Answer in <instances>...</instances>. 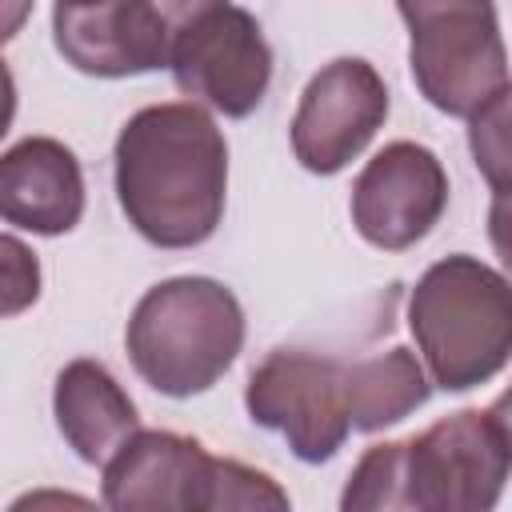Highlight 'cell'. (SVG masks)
Instances as JSON below:
<instances>
[{"instance_id":"6da1fadb","label":"cell","mask_w":512,"mask_h":512,"mask_svg":"<svg viewBox=\"0 0 512 512\" xmlns=\"http://www.w3.org/2000/svg\"><path fill=\"white\" fill-rule=\"evenodd\" d=\"M112 180L120 212L148 244L196 248L224 216V132L196 100L148 104L116 136Z\"/></svg>"},{"instance_id":"7a4b0ae2","label":"cell","mask_w":512,"mask_h":512,"mask_svg":"<svg viewBox=\"0 0 512 512\" xmlns=\"http://www.w3.org/2000/svg\"><path fill=\"white\" fill-rule=\"evenodd\" d=\"M512 476V444L488 408H460L420 436L372 444L340 496L344 512H488Z\"/></svg>"},{"instance_id":"3957f363","label":"cell","mask_w":512,"mask_h":512,"mask_svg":"<svg viewBox=\"0 0 512 512\" xmlns=\"http://www.w3.org/2000/svg\"><path fill=\"white\" fill-rule=\"evenodd\" d=\"M408 328L436 388L488 384L512 360V280L476 256H444L416 280Z\"/></svg>"},{"instance_id":"277c9868","label":"cell","mask_w":512,"mask_h":512,"mask_svg":"<svg viewBox=\"0 0 512 512\" xmlns=\"http://www.w3.org/2000/svg\"><path fill=\"white\" fill-rule=\"evenodd\" d=\"M136 376L160 396L208 392L244 348V308L212 276H172L152 284L124 328Z\"/></svg>"},{"instance_id":"5b68a950","label":"cell","mask_w":512,"mask_h":512,"mask_svg":"<svg viewBox=\"0 0 512 512\" xmlns=\"http://www.w3.org/2000/svg\"><path fill=\"white\" fill-rule=\"evenodd\" d=\"M104 504L116 512H284L288 492L268 472L212 456L192 436L140 428L104 464Z\"/></svg>"},{"instance_id":"8992f818","label":"cell","mask_w":512,"mask_h":512,"mask_svg":"<svg viewBox=\"0 0 512 512\" xmlns=\"http://www.w3.org/2000/svg\"><path fill=\"white\" fill-rule=\"evenodd\" d=\"M408 24V68L420 96L448 112L472 116L508 84V48L492 0H396Z\"/></svg>"},{"instance_id":"52a82bcc","label":"cell","mask_w":512,"mask_h":512,"mask_svg":"<svg viewBox=\"0 0 512 512\" xmlns=\"http://www.w3.org/2000/svg\"><path fill=\"white\" fill-rule=\"evenodd\" d=\"M244 408L252 424L280 432L296 460H332L348 432V360L312 348H272L248 376Z\"/></svg>"},{"instance_id":"ba28073f","label":"cell","mask_w":512,"mask_h":512,"mask_svg":"<svg viewBox=\"0 0 512 512\" xmlns=\"http://www.w3.org/2000/svg\"><path fill=\"white\" fill-rule=\"evenodd\" d=\"M224 0H100L84 8L56 4V52L88 76H140L168 68L172 44L188 20Z\"/></svg>"},{"instance_id":"9c48e42d","label":"cell","mask_w":512,"mask_h":512,"mask_svg":"<svg viewBox=\"0 0 512 512\" xmlns=\"http://www.w3.org/2000/svg\"><path fill=\"white\" fill-rule=\"evenodd\" d=\"M168 68L188 100L240 120L268 96L272 48L256 16L224 0L180 28Z\"/></svg>"},{"instance_id":"30bf717a","label":"cell","mask_w":512,"mask_h":512,"mask_svg":"<svg viewBox=\"0 0 512 512\" xmlns=\"http://www.w3.org/2000/svg\"><path fill=\"white\" fill-rule=\"evenodd\" d=\"M388 116V84L360 56L328 60L300 92L292 116V152L316 172L332 176L348 168Z\"/></svg>"},{"instance_id":"8fae6325","label":"cell","mask_w":512,"mask_h":512,"mask_svg":"<svg viewBox=\"0 0 512 512\" xmlns=\"http://www.w3.org/2000/svg\"><path fill=\"white\" fill-rule=\"evenodd\" d=\"M448 208V172L416 140L384 144L352 184V224L380 252H404L424 240Z\"/></svg>"},{"instance_id":"7c38bea8","label":"cell","mask_w":512,"mask_h":512,"mask_svg":"<svg viewBox=\"0 0 512 512\" xmlns=\"http://www.w3.org/2000/svg\"><path fill=\"white\" fill-rule=\"evenodd\" d=\"M0 216L36 236L72 232L84 216V172L52 136H24L0 160Z\"/></svg>"},{"instance_id":"4fadbf2b","label":"cell","mask_w":512,"mask_h":512,"mask_svg":"<svg viewBox=\"0 0 512 512\" xmlns=\"http://www.w3.org/2000/svg\"><path fill=\"white\" fill-rule=\"evenodd\" d=\"M52 416L68 448L84 464H108L120 444L140 432L132 396L100 360H72L60 368L52 388Z\"/></svg>"},{"instance_id":"5bb4252c","label":"cell","mask_w":512,"mask_h":512,"mask_svg":"<svg viewBox=\"0 0 512 512\" xmlns=\"http://www.w3.org/2000/svg\"><path fill=\"white\" fill-rule=\"evenodd\" d=\"M424 364L408 348H388L376 356L348 360V412L356 432H380L408 412H416L432 384Z\"/></svg>"},{"instance_id":"9a60e30c","label":"cell","mask_w":512,"mask_h":512,"mask_svg":"<svg viewBox=\"0 0 512 512\" xmlns=\"http://www.w3.org/2000/svg\"><path fill=\"white\" fill-rule=\"evenodd\" d=\"M468 152L492 192H512V84L468 116Z\"/></svg>"},{"instance_id":"2e32d148","label":"cell","mask_w":512,"mask_h":512,"mask_svg":"<svg viewBox=\"0 0 512 512\" xmlns=\"http://www.w3.org/2000/svg\"><path fill=\"white\" fill-rule=\"evenodd\" d=\"M4 316H16L20 308H28L40 292V268H36V256L16 240V236H4Z\"/></svg>"},{"instance_id":"e0dca14e","label":"cell","mask_w":512,"mask_h":512,"mask_svg":"<svg viewBox=\"0 0 512 512\" xmlns=\"http://www.w3.org/2000/svg\"><path fill=\"white\" fill-rule=\"evenodd\" d=\"M488 240L512 280V192H492V208H488Z\"/></svg>"},{"instance_id":"ac0fdd59","label":"cell","mask_w":512,"mask_h":512,"mask_svg":"<svg viewBox=\"0 0 512 512\" xmlns=\"http://www.w3.org/2000/svg\"><path fill=\"white\" fill-rule=\"evenodd\" d=\"M488 416L500 424V432L508 436V444H512V384L492 400V408H488Z\"/></svg>"},{"instance_id":"d6986e66","label":"cell","mask_w":512,"mask_h":512,"mask_svg":"<svg viewBox=\"0 0 512 512\" xmlns=\"http://www.w3.org/2000/svg\"><path fill=\"white\" fill-rule=\"evenodd\" d=\"M56 4H68V8H84V4H100V0H56Z\"/></svg>"}]
</instances>
